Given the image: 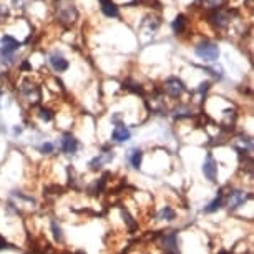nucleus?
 <instances>
[{"label": "nucleus", "instance_id": "obj_1", "mask_svg": "<svg viewBox=\"0 0 254 254\" xmlns=\"http://www.w3.org/2000/svg\"><path fill=\"white\" fill-rule=\"evenodd\" d=\"M22 49V44L12 35L0 37V66L8 68V66L17 64V54Z\"/></svg>", "mask_w": 254, "mask_h": 254}, {"label": "nucleus", "instance_id": "obj_2", "mask_svg": "<svg viewBox=\"0 0 254 254\" xmlns=\"http://www.w3.org/2000/svg\"><path fill=\"white\" fill-rule=\"evenodd\" d=\"M208 23L216 33L226 32L228 28L231 27V23H233V12L229 10V8H224V7L209 8Z\"/></svg>", "mask_w": 254, "mask_h": 254}, {"label": "nucleus", "instance_id": "obj_3", "mask_svg": "<svg viewBox=\"0 0 254 254\" xmlns=\"http://www.w3.org/2000/svg\"><path fill=\"white\" fill-rule=\"evenodd\" d=\"M194 55L198 57L201 62H204V64H213V62H216L219 59L221 50H219L218 44H214V42L201 40L199 44L194 45Z\"/></svg>", "mask_w": 254, "mask_h": 254}, {"label": "nucleus", "instance_id": "obj_4", "mask_svg": "<svg viewBox=\"0 0 254 254\" xmlns=\"http://www.w3.org/2000/svg\"><path fill=\"white\" fill-rule=\"evenodd\" d=\"M57 18H59L60 23L64 25H73V23L78 20V10L73 3L66 2V0H59V5L55 8Z\"/></svg>", "mask_w": 254, "mask_h": 254}, {"label": "nucleus", "instance_id": "obj_5", "mask_svg": "<svg viewBox=\"0 0 254 254\" xmlns=\"http://www.w3.org/2000/svg\"><path fill=\"white\" fill-rule=\"evenodd\" d=\"M18 93H20V98L25 100L27 103L35 105L40 102V88L35 81L32 80H22L20 81V87H18Z\"/></svg>", "mask_w": 254, "mask_h": 254}, {"label": "nucleus", "instance_id": "obj_6", "mask_svg": "<svg viewBox=\"0 0 254 254\" xmlns=\"http://www.w3.org/2000/svg\"><path fill=\"white\" fill-rule=\"evenodd\" d=\"M163 93H166V97L173 100H180L186 93V85L178 76H170L163 81Z\"/></svg>", "mask_w": 254, "mask_h": 254}, {"label": "nucleus", "instance_id": "obj_7", "mask_svg": "<svg viewBox=\"0 0 254 254\" xmlns=\"http://www.w3.org/2000/svg\"><path fill=\"white\" fill-rule=\"evenodd\" d=\"M47 62H49L50 68L55 71V73H64L70 68V62L65 59L64 54L59 50H54L47 55Z\"/></svg>", "mask_w": 254, "mask_h": 254}, {"label": "nucleus", "instance_id": "obj_8", "mask_svg": "<svg viewBox=\"0 0 254 254\" xmlns=\"http://www.w3.org/2000/svg\"><path fill=\"white\" fill-rule=\"evenodd\" d=\"M78 140L71 135V133H64L60 138V150L65 153V155H75L78 151Z\"/></svg>", "mask_w": 254, "mask_h": 254}, {"label": "nucleus", "instance_id": "obj_9", "mask_svg": "<svg viewBox=\"0 0 254 254\" xmlns=\"http://www.w3.org/2000/svg\"><path fill=\"white\" fill-rule=\"evenodd\" d=\"M203 175L206 176V180L214 183L218 178V163L214 161V158L211 155H206L204 163H203Z\"/></svg>", "mask_w": 254, "mask_h": 254}, {"label": "nucleus", "instance_id": "obj_10", "mask_svg": "<svg viewBox=\"0 0 254 254\" xmlns=\"http://www.w3.org/2000/svg\"><path fill=\"white\" fill-rule=\"evenodd\" d=\"M130 138H131L130 128L125 127L123 123H118L117 127L113 128V131H112V140H113L115 143H127V141H130Z\"/></svg>", "mask_w": 254, "mask_h": 254}, {"label": "nucleus", "instance_id": "obj_11", "mask_svg": "<svg viewBox=\"0 0 254 254\" xmlns=\"http://www.w3.org/2000/svg\"><path fill=\"white\" fill-rule=\"evenodd\" d=\"M115 158V153L113 150H107V151H103V153H100L98 156H95L92 161H90V170H93V171H97L100 170L103 165H107V163H110Z\"/></svg>", "mask_w": 254, "mask_h": 254}, {"label": "nucleus", "instance_id": "obj_12", "mask_svg": "<svg viewBox=\"0 0 254 254\" xmlns=\"http://www.w3.org/2000/svg\"><path fill=\"white\" fill-rule=\"evenodd\" d=\"M246 193L241 190H233V191H229V194H228V206H229V209H238L239 206H243L244 203H246Z\"/></svg>", "mask_w": 254, "mask_h": 254}, {"label": "nucleus", "instance_id": "obj_13", "mask_svg": "<svg viewBox=\"0 0 254 254\" xmlns=\"http://www.w3.org/2000/svg\"><path fill=\"white\" fill-rule=\"evenodd\" d=\"M188 25H190V20L185 13H178L175 17V20L171 22V30H173L175 35H183V33L188 30Z\"/></svg>", "mask_w": 254, "mask_h": 254}, {"label": "nucleus", "instance_id": "obj_14", "mask_svg": "<svg viewBox=\"0 0 254 254\" xmlns=\"http://www.w3.org/2000/svg\"><path fill=\"white\" fill-rule=\"evenodd\" d=\"M141 160H143V151L138 150V148L127 153V161L130 163L133 168H136V170L141 166Z\"/></svg>", "mask_w": 254, "mask_h": 254}, {"label": "nucleus", "instance_id": "obj_15", "mask_svg": "<svg viewBox=\"0 0 254 254\" xmlns=\"http://www.w3.org/2000/svg\"><path fill=\"white\" fill-rule=\"evenodd\" d=\"M173 117L175 118H191L193 117V108H191V105L181 103L178 107L173 108Z\"/></svg>", "mask_w": 254, "mask_h": 254}, {"label": "nucleus", "instance_id": "obj_16", "mask_svg": "<svg viewBox=\"0 0 254 254\" xmlns=\"http://www.w3.org/2000/svg\"><path fill=\"white\" fill-rule=\"evenodd\" d=\"M102 13L105 17H108V18H117L120 15L118 5H117V3H113L112 0H108V2L102 3Z\"/></svg>", "mask_w": 254, "mask_h": 254}, {"label": "nucleus", "instance_id": "obj_17", "mask_svg": "<svg viewBox=\"0 0 254 254\" xmlns=\"http://www.w3.org/2000/svg\"><path fill=\"white\" fill-rule=\"evenodd\" d=\"M223 193H219L216 198H214L213 201H211V203L206 206L204 208V213H214V211H218L219 208H221V204H223Z\"/></svg>", "mask_w": 254, "mask_h": 254}, {"label": "nucleus", "instance_id": "obj_18", "mask_svg": "<svg viewBox=\"0 0 254 254\" xmlns=\"http://www.w3.org/2000/svg\"><path fill=\"white\" fill-rule=\"evenodd\" d=\"M38 118L42 120V122H45V123H49L54 120V113H52V110L50 108H38Z\"/></svg>", "mask_w": 254, "mask_h": 254}, {"label": "nucleus", "instance_id": "obj_19", "mask_svg": "<svg viewBox=\"0 0 254 254\" xmlns=\"http://www.w3.org/2000/svg\"><path fill=\"white\" fill-rule=\"evenodd\" d=\"M209 88H211V81H201V83L198 85V88L194 90V95H201V97L204 98V95L209 92Z\"/></svg>", "mask_w": 254, "mask_h": 254}, {"label": "nucleus", "instance_id": "obj_20", "mask_svg": "<svg viewBox=\"0 0 254 254\" xmlns=\"http://www.w3.org/2000/svg\"><path fill=\"white\" fill-rule=\"evenodd\" d=\"M175 216H176V213L170 208V206H165V208L161 209V213H160V219H166V221L175 219Z\"/></svg>", "mask_w": 254, "mask_h": 254}, {"label": "nucleus", "instance_id": "obj_21", "mask_svg": "<svg viewBox=\"0 0 254 254\" xmlns=\"http://www.w3.org/2000/svg\"><path fill=\"white\" fill-rule=\"evenodd\" d=\"M204 70H206V71H209V73L213 75L216 80H223L224 71H223V68H221V65H218V66H211V68H208V66H206Z\"/></svg>", "mask_w": 254, "mask_h": 254}, {"label": "nucleus", "instance_id": "obj_22", "mask_svg": "<svg viewBox=\"0 0 254 254\" xmlns=\"http://www.w3.org/2000/svg\"><path fill=\"white\" fill-rule=\"evenodd\" d=\"M40 151L45 153V155H50V153L55 151V145L52 141H44V143H42V146H40Z\"/></svg>", "mask_w": 254, "mask_h": 254}, {"label": "nucleus", "instance_id": "obj_23", "mask_svg": "<svg viewBox=\"0 0 254 254\" xmlns=\"http://www.w3.org/2000/svg\"><path fill=\"white\" fill-rule=\"evenodd\" d=\"M203 3H206L208 8H214V7H223L224 0H203Z\"/></svg>", "mask_w": 254, "mask_h": 254}, {"label": "nucleus", "instance_id": "obj_24", "mask_svg": "<svg viewBox=\"0 0 254 254\" xmlns=\"http://www.w3.org/2000/svg\"><path fill=\"white\" fill-rule=\"evenodd\" d=\"M52 228H54V234H55V239L57 241H62V229L57 226V223L54 221L52 223Z\"/></svg>", "mask_w": 254, "mask_h": 254}, {"label": "nucleus", "instance_id": "obj_25", "mask_svg": "<svg viewBox=\"0 0 254 254\" xmlns=\"http://www.w3.org/2000/svg\"><path fill=\"white\" fill-rule=\"evenodd\" d=\"M22 131H23V128H22V127H18V125H17L15 128H13V135H20Z\"/></svg>", "mask_w": 254, "mask_h": 254}, {"label": "nucleus", "instance_id": "obj_26", "mask_svg": "<svg viewBox=\"0 0 254 254\" xmlns=\"http://www.w3.org/2000/svg\"><path fill=\"white\" fill-rule=\"evenodd\" d=\"M12 3L18 8V7H22V5H23V0H12Z\"/></svg>", "mask_w": 254, "mask_h": 254}, {"label": "nucleus", "instance_id": "obj_27", "mask_svg": "<svg viewBox=\"0 0 254 254\" xmlns=\"http://www.w3.org/2000/svg\"><path fill=\"white\" fill-rule=\"evenodd\" d=\"M5 248V241H2V239H0V249H3Z\"/></svg>", "mask_w": 254, "mask_h": 254}, {"label": "nucleus", "instance_id": "obj_28", "mask_svg": "<svg viewBox=\"0 0 254 254\" xmlns=\"http://www.w3.org/2000/svg\"><path fill=\"white\" fill-rule=\"evenodd\" d=\"M2 95H3V90H0V97H2Z\"/></svg>", "mask_w": 254, "mask_h": 254}, {"label": "nucleus", "instance_id": "obj_29", "mask_svg": "<svg viewBox=\"0 0 254 254\" xmlns=\"http://www.w3.org/2000/svg\"><path fill=\"white\" fill-rule=\"evenodd\" d=\"M196 2H199V0H196Z\"/></svg>", "mask_w": 254, "mask_h": 254}]
</instances>
